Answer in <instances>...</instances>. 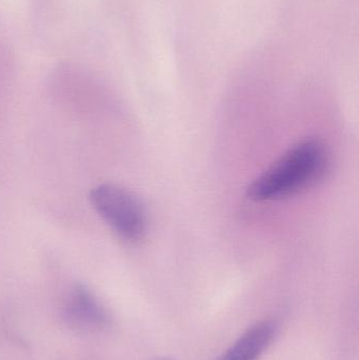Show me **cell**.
<instances>
[{"label":"cell","mask_w":359,"mask_h":360,"mask_svg":"<svg viewBox=\"0 0 359 360\" xmlns=\"http://www.w3.org/2000/svg\"><path fill=\"white\" fill-rule=\"evenodd\" d=\"M326 148L318 139H307L289 150L249 186L254 201H272L301 192L320 179L326 170Z\"/></svg>","instance_id":"6da1fadb"},{"label":"cell","mask_w":359,"mask_h":360,"mask_svg":"<svg viewBox=\"0 0 359 360\" xmlns=\"http://www.w3.org/2000/svg\"><path fill=\"white\" fill-rule=\"evenodd\" d=\"M91 200L103 219L128 241L141 240L147 232V215L139 199L122 186L103 184L93 188Z\"/></svg>","instance_id":"7a4b0ae2"},{"label":"cell","mask_w":359,"mask_h":360,"mask_svg":"<svg viewBox=\"0 0 359 360\" xmlns=\"http://www.w3.org/2000/svg\"><path fill=\"white\" fill-rule=\"evenodd\" d=\"M63 321L80 333H98L109 327L111 316L98 298L84 285H75L65 300Z\"/></svg>","instance_id":"3957f363"},{"label":"cell","mask_w":359,"mask_h":360,"mask_svg":"<svg viewBox=\"0 0 359 360\" xmlns=\"http://www.w3.org/2000/svg\"><path fill=\"white\" fill-rule=\"evenodd\" d=\"M278 325L272 319H263L249 328L216 360H259L278 335Z\"/></svg>","instance_id":"277c9868"},{"label":"cell","mask_w":359,"mask_h":360,"mask_svg":"<svg viewBox=\"0 0 359 360\" xmlns=\"http://www.w3.org/2000/svg\"><path fill=\"white\" fill-rule=\"evenodd\" d=\"M156 360H172V359H156Z\"/></svg>","instance_id":"5b68a950"}]
</instances>
